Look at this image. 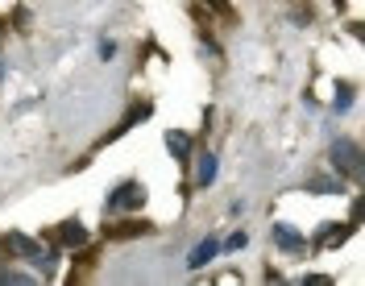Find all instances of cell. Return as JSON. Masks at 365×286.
Masks as SVG:
<instances>
[{
	"mask_svg": "<svg viewBox=\"0 0 365 286\" xmlns=\"http://www.w3.org/2000/svg\"><path fill=\"white\" fill-rule=\"evenodd\" d=\"M349 233H353V224H324L312 245H316V249H336L341 241H349Z\"/></svg>",
	"mask_w": 365,
	"mask_h": 286,
	"instance_id": "obj_4",
	"label": "cell"
},
{
	"mask_svg": "<svg viewBox=\"0 0 365 286\" xmlns=\"http://www.w3.org/2000/svg\"><path fill=\"white\" fill-rule=\"evenodd\" d=\"M328 158H332V166H336V175L341 178H353V183H361V145L357 141H332L328 145Z\"/></svg>",
	"mask_w": 365,
	"mask_h": 286,
	"instance_id": "obj_1",
	"label": "cell"
},
{
	"mask_svg": "<svg viewBox=\"0 0 365 286\" xmlns=\"http://www.w3.org/2000/svg\"><path fill=\"white\" fill-rule=\"evenodd\" d=\"M207 4H212L216 13H228V0H207Z\"/></svg>",
	"mask_w": 365,
	"mask_h": 286,
	"instance_id": "obj_18",
	"label": "cell"
},
{
	"mask_svg": "<svg viewBox=\"0 0 365 286\" xmlns=\"http://www.w3.org/2000/svg\"><path fill=\"white\" fill-rule=\"evenodd\" d=\"M150 224H141V220H133V224H113V228H104V237L108 241H125V237H137V233H145Z\"/></svg>",
	"mask_w": 365,
	"mask_h": 286,
	"instance_id": "obj_11",
	"label": "cell"
},
{
	"mask_svg": "<svg viewBox=\"0 0 365 286\" xmlns=\"http://www.w3.org/2000/svg\"><path fill=\"white\" fill-rule=\"evenodd\" d=\"M0 34H4V25H0Z\"/></svg>",
	"mask_w": 365,
	"mask_h": 286,
	"instance_id": "obj_20",
	"label": "cell"
},
{
	"mask_svg": "<svg viewBox=\"0 0 365 286\" xmlns=\"http://www.w3.org/2000/svg\"><path fill=\"white\" fill-rule=\"evenodd\" d=\"M245 245H250V237H245V233H232L220 249H225V253H237V249H245Z\"/></svg>",
	"mask_w": 365,
	"mask_h": 286,
	"instance_id": "obj_14",
	"label": "cell"
},
{
	"mask_svg": "<svg viewBox=\"0 0 365 286\" xmlns=\"http://www.w3.org/2000/svg\"><path fill=\"white\" fill-rule=\"evenodd\" d=\"M270 237H274V245H278L282 253H291V257H299V253L307 249L303 233H299V228H291V224H274V228H270Z\"/></svg>",
	"mask_w": 365,
	"mask_h": 286,
	"instance_id": "obj_3",
	"label": "cell"
},
{
	"mask_svg": "<svg viewBox=\"0 0 365 286\" xmlns=\"http://www.w3.org/2000/svg\"><path fill=\"white\" fill-rule=\"evenodd\" d=\"M100 58H104V63H108V58H116V46L113 42H100Z\"/></svg>",
	"mask_w": 365,
	"mask_h": 286,
	"instance_id": "obj_17",
	"label": "cell"
},
{
	"mask_svg": "<svg viewBox=\"0 0 365 286\" xmlns=\"http://www.w3.org/2000/svg\"><path fill=\"white\" fill-rule=\"evenodd\" d=\"M141 203H145V187H141L137 178H129V183H120L113 195L104 199V212H108V216H120V212H137Z\"/></svg>",
	"mask_w": 365,
	"mask_h": 286,
	"instance_id": "obj_2",
	"label": "cell"
},
{
	"mask_svg": "<svg viewBox=\"0 0 365 286\" xmlns=\"http://www.w3.org/2000/svg\"><path fill=\"white\" fill-rule=\"evenodd\" d=\"M4 245H9V253H17V257H25V262H34V257L42 253V245L29 241L25 233H9V237H4Z\"/></svg>",
	"mask_w": 365,
	"mask_h": 286,
	"instance_id": "obj_5",
	"label": "cell"
},
{
	"mask_svg": "<svg viewBox=\"0 0 365 286\" xmlns=\"http://www.w3.org/2000/svg\"><path fill=\"white\" fill-rule=\"evenodd\" d=\"M0 79H4V63H0Z\"/></svg>",
	"mask_w": 365,
	"mask_h": 286,
	"instance_id": "obj_19",
	"label": "cell"
},
{
	"mask_svg": "<svg viewBox=\"0 0 365 286\" xmlns=\"http://www.w3.org/2000/svg\"><path fill=\"white\" fill-rule=\"evenodd\" d=\"M303 282H307V286H328V282H332V278H328V274H307Z\"/></svg>",
	"mask_w": 365,
	"mask_h": 286,
	"instance_id": "obj_16",
	"label": "cell"
},
{
	"mask_svg": "<svg viewBox=\"0 0 365 286\" xmlns=\"http://www.w3.org/2000/svg\"><path fill=\"white\" fill-rule=\"evenodd\" d=\"M307 191H319V195H336V191H341V178H324V175H319L316 183H307Z\"/></svg>",
	"mask_w": 365,
	"mask_h": 286,
	"instance_id": "obj_13",
	"label": "cell"
},
{
	"mask_svg": "<svg viewBox=\"0 0 365 286\" xmlns=\"http://www.w3.org/2000/svg\"><path fill=\"white\" fill-rule=\"evenodd\" d=\"M291 21H295V25H312V9H307V4L295 9V17H291Z\"/></svg>",
	"mask_w": 365,
	"mask_h": 286,
	"instance_id": "obj_15",
	"label": "cell"
},
{
	"mask_svg": "<svg viewBox=\"0 0 365 286\" xmlns=\"http://www.w3.org/2000/svg\"><path fill=\"white\" fill-rule=\"evenodd\" d=\"M216 166H220V162H216V154L200 158V166H195V187H212V183H216Z\"/></svg>",
	"mask_w": 365,
	"mask_h": 286,
	"instance_id": "obj_9",
	"label": "cell"
},
{
	"mask_svg": "<svg viewBox=\"0 0 365 286\" xmlns=\"http://www.w3.org/2000/svg\"><path fill=\"white\" fill-rule=\"evenodd\" d=\"M216 253H220V241H216V237H204V241L191 249V257H187V262H191V270H200V265H207Z\"/></svg>",
	"mask_w": 365,
	"mask_h": 286,
	"instance_id": "obj_6",
	"label": "cell"
},
{
	"mask_svg": "<svg viewBox=\"0 0 365 286\" xmlns=\"http://www.w3.org/2000/svg\"><path fill=\"white\" fill-rule=\"evenodd\" d=\"M353 83H336V96H332V112H349V104H353Z\"/></svg>",
	"mask_w": 365,
	"mask_h": 286,
	"instance_id": "obj_12",
	"label": "cell"
},
{
	"mask_svg": "<svg viewBox=\"0 0 365 286\" xmlns=\"http://www.w3.org/2000/svg\"><path fill=\"white\" fill-rule=\"evenodd\" d=\"M150 112H154V104H150V100H141V104H133V108H129V116H125V121H120V125L113 129V137H120V133H129L133 125H141V121H150Z\"/></svg>",
	"mask_w": 365,
	"mask_h": 286,
	"instance_id": "obj_7",
	"label": "cell"
},
{
	"mask_svg": "<svg viewBox=\"0 0 365 286\" xmlns=\"http://www.w3.org/2000/svg\"><path fill=\"white\" fill-rule=\"evenodd\" d=\"M58 241L75 249V245L88 241V233H83V224H79V220H67V224H58Z\"/></svg>",
	"mask_w": 365,
	"mask_h": 286,
	"instance_id": "obj_10",
	"label": "cell"
},
{
	"mask_svg": "<svg viewBox=\"0 0 365 286\" xmlns=\"http://www.w3.org/2000/svg\"><path fill=\"white\" fill-rule=\"evenodd\" d=\"M166 150L179 158V162H187V154H191V137H187L182 129H170L166 133Z\"/></svg>",
	"mask_w": 365,
	"mask_h": 286,
	"instance_id": "obj_8",
	"label": "cell"
}]
</instances>
